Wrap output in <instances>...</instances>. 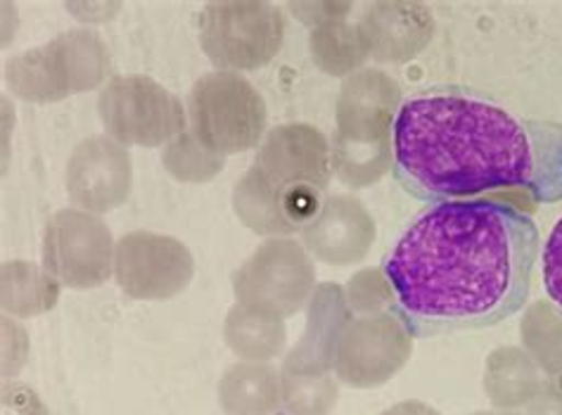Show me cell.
<instances>
[{"label":"cell","mask_w":562,"mask_h":415,"mask_svg":"<svg viewBox=\"0 0 562 415\" xmlns=\"http://www.w3.org/2000/svg\"><path fill=\"white\" fill-rule=\"evenodd\" d=\"M539 255V228L517 204H430L382 263L392 314L413 337L492 328L525 309Z\"/></svg>","instance_id":"cell-1"},{"label":"cell","mask_w":562,"mask_h":415,"mask_svg":"<svg viewBox=\"0 0 562 415\" xmlns=\"http://www.w3.org/2000/svg\"><path fill=\"white\" fill-rule=\"evenodd\" d=\"M396 183L420 202L522 192L562 200V124L525 119L465 86H430L398 105L392 133Z\"/></svg>","instance_id":"cell-2"},{"label":"cell","mask_w":562,"mask_h":415,"mask_svg":"<svg viewBox=\"0 0 562 415\" xmlns=\"http://www.w3.org/2000/svg\"><path fill=\"white\" fill-rule=\"evenodd\" d=\"M402 88L384 71L366 69L345 81L337 100L333 169L363 188L392 169V133Z\"/></svg>","instance_id":"cell-3"},{"label":"cell","mask_w":562,"mask_h":415,"mask_svg":"<svg viewBox=\"0 0 562 415\" xmlns=\"http://www.w3.org/2000/svg\"><path fill=\"white\" fill-rule=\"evenodd\" d=\"M190 133L221 157L259 145L269 122L261 93L235 71H212L188 96Z\"/></svg>","instance_id":"cell-4"},{"label":"cell","mask_w":562,"mask_h":415,"mask_svg":"<svg viewBox=\"0 0 562 415\" xmlns=\"http://www.w3.org/2000/svg\"><path fill=\"white\" fill-rule=\"evenodd\" d=\"M285 20L263 0H216L200 18V46L218 71H249L269 65L283 48Z\"/></svg>","instance_id":"cell-5"},{"label":"cell","mask_w":562,"mask_h":415,"mask_svg":"<svg viewBox=\"0 0 562 415\" xmlns=\"http://www.w3.org/2000/svg\"><path fill=\"white\" fill-rule=\"evenodd\" d=\"M110 69V55L91 32H69L5 67L10 88L29 102H55L95 88Z\"/></svg>","instance_id":"cell-6"},{"label":"cell","mask_w":562,"mask_h":415,"mask_svg":"<svg viewBox=\"0 0 562 415\" xmlns=\"http://www.w3.org/2000/svg\"><path fill=\"white\" fill-rule=\"evenodd\" d=\"M98 112L108 136L122 145L157 147L186 131L181 100L143 74L114 77L102 88Z\"/></svg>","instance_id":"cell-7"},{"label":"cell","mask_w":562,"mask_h":415,"mask_svg":"<svg viewBox=\"0 0 562 415\" xmlns=\"http://www.w3.org/2000/svg\"><path fill=\"white\" fill-rule=\"evenodd\" d=\"M316 273L302 245L269 240L233 273L238 304L271 318L294 316L314 292Z\"/></svg>","instance_id":"cell-8"},{"label":"cell","mask_w":562,"mask_h":415,"mask_svg":"<svg viewBox=\"0 0 562 415\" xmlns=\"http://www.w3.org/2000/svg\"><path fill=\"white\" fill-rule=\"evenodd\" d=\"M110 228L83 210L57 212L43 237V269L60 285L88 290L105 283L114 269Z\"/></svg>","instance_id":"cell-9"},{"label":"cell","mask_w":562,"mask_h":415,"mask_svg":"<svg viewBox=\"0 0 562 415\" xmlns=\"http://www.w3.org/2000/svg\"><path fill=\"white\" fill-rule=\"evenodd\" d=\"M192 273H195V261L190 249L176 237L136 231L116 243V283L133 300H171L188 288Z\"/></svg>","instance_id":"cell-10"},{"label":"cell","mask_w":562,"mask_h":415,"mask_svg":"<svg viewBox=\"0 0 562 415\" xmlns=\"http://www.w3.org/2000/svg\"><path fill=\"white\" fill-rule=\"evenodd\" d=\"M411 351L413 335L392 311L353 318L339 337L335 373L349 388H378L406 366Z\"/></svg>","instance_id":"cell-11"},{"label":"cell","mask_w":562,"mask_h":415,"mask_svg":"<svg viewBox=\"0 0 562 415\" xmlns=\"http://www.w3.org/2000/svg\"><path fill=\"white\" fill-rule=\"evenodd\" d=\"M67 192L83 212H112L131 192V155L110 136L77 145L67 165Z\"/></svg>","instance_id":"cell-12"},{"label":"cell","mask_w":562,"mask_h":415,"mask_svg":"<svg viewBox=\"0 0 562 415\" xmlns=\"http://www.w3.org/2000/svg\"><path fill=\"white\" fill-rule=\"evenodd\" d=\"M255 167L278 188L316 186L325 188L330 181L333 155L321 131L306 124H283L269 131L257 153Z\"/></svg>","instance_id":"cell-13"},{"label":"cell","mask_w":562,"mask_h":415,"mask_svg":"<svg viewBox=\"0 0 562 415\" xmlns=\"http://www.w3.org/2000/svg\"><path fill=\"white\" fill-rule=\"evenodd\" d=\"M375 224L363 204L349 195L325 200L321 214L302 231L304 247L325 263L347 266L368 255Z\"/></svg>","instance_id":"cell-14"},{"label":"cell","mask_w":562,"mask_h":415,"mask_svg":"<svg viewBox=\"0 0 562 415\" xmlns=\"http://www.w3.org/2000/svg\"><path fill=\"white\" fill-rule=\"evenodd\" d=\"M349 323V302L335 285H321L308 309V325L302 343L294 347L283 366V373L321 375L335 368L339 337Z\"/></svg>","instance_id":"cell-15"},{"label":"cell","mask_w":562,"mask_h":415,"mask_svg":"<svg viewBox=\"0 0 562 415\" xmlns=\"http://www.w3.org/2000/svg\"><path fill=\"white\" fill-rule=\"evenodd\" d=\"M359 26L375 59L404 63L408 57H416L430 41L432 20L427 10L416 3H380L371 8V14H366Z\"/></svg>","instance_id":"cell-16"},{"label":"cell","mask_w":562,"mask_h":415,"mask_svg":"<svg viewBox=\"0 0 562 415\" xmlns=\"http://www.w3.org/2000/svg\"><path fill=\"white\" fill-rule=\"evenodd\" d=\"M549 378L520 347H501L490 354L484 370V390L498 408L529 406L543 392Z\"/></svg>","instance_id":"cell-17"},{"label":"cell","mask_w":562,"mask_h":415,"mask_svg":"<svg viewBox=\"0 0 562 415\" xmlns=\"http://www.w3.org/2000/svg\"><path fill=\"white\" fill-rule=\"evenodd\" d=\"M283 373L266 361H240L218 382V404L226 415H273L280 406Z\"/></svg>","instance_id":"cell-18"},{"label":"cell","mask_w":562,"mask_h":415,"mask_svg":"<svg viewBox=\"0 0 562 415\" xmlns=\"http://www.w3.org/2000/svg\"><path fill=\"white\" fill-rule=\"evenodd\" d=\"M226 345L245 361H269L288 345L285 323L235 304L224 323Z\"/></svg>","instance_id":"cell-19"},{"label":"cell","mask_w":562,"mask_h":415,"mask_svg":"<svg viewBox=\"0 0 562 415\" xmlns=\"http://www.w3.org/2000/svg\"><path fill=\"white\" fill-rule=\"evenodd\" d=\"M233 206L243 224L259 235L294 233L280 214V190L259 167H251L235 186Z\"/></svg>","instance_id":"cell-20"},{"label":"cell","mask_w":562,"mask_h":415,"mask_svg":"<svg viewBox=\"0 0 562 415\" xmlns=\"http://www.w3.org/2000/svg\"><path fill=\"white\" fill-rule=\"evenodd\" d=\"M525 351L537 361L543 375L562 388V314L551 302L527 309L520 325Z\"/></svg>","instance_id":"cell-21"},{"label":"cell","mask_w":562,"mask_h":415,"mask_svg":"<svg viewBox=\"0 0 562 415\" xmlns=\"http://www.w3.org/2000/svg\"><path fill=\"white\" fill-rule=\"evenodd\" d=\"M57 280L48 273L43 276L34 266L24 261H12L3 269V309L14 316H36L55 306Z\"/></svg>","instance_id":"cell-22"},{"label":"cell","mask_w":562,"mask_h":415,"mask_svg":"<svg viewBox=\"0 0 562 415\" xmlns=\"http://www.w3.org/2000/svg\"><path fill=\"white\" fill-rule=\"evenodd\" d=\"M312 53L316 65L330 74H345L361 65L368 57V43L361 26H349L335 22L330 26H321L312 36Z\"/></svg>","instance_id":"cell-23"},{"label":"cell","mask_w":562,"mask_h":415,"mask_svg":"<svg viewBox=\"0 0 562 415\" xmlns=\"http://www.w3.org/2000/svg\"><path fill=\"white\" fill-rule=\"evenodd\" d=\"M337 396V382L328 373H283L280 378V406L288 415H328Z\"/></svg>","instance_id":"cell-24"},{"label":"cell","mask_w":562,"mask_h":415,"mask_svg":"<svg viewBox=\"0 0 562 415\" xmlns=\"http://www.w3.org/2000/svg\"><path fill=\"white\" fill-rule=\"evenodd\" d=\"M165 167L179 181H210L224 169V157L206 150V147L183 131L179 138H173L165 153Z\"/></svg>","instance_id":"cell-25"},{"label":"cell","mask_w":562,"mask_h":415,"mask_svg":"<svg viewBox=\"0 0 562 415\" xmlns=\"http://www.w3.org/2000/svg\"><path fill=\"white\" fill-rule=\"evenodd\" d=\"M541 269L543 290L549 294L551 304L562 314V218L553 226L549 240L543 243Z\"/></svg>","instance_id":"cell-26"},{"label":"cell","mask_w":562,"mask_h":415,"mask_svg":"<svg viewBox=\"0 0 562 415\" xmlns=\"http://www.w3.org/2000/svg\"><path fill=\"white\" fill-rule=\"evenodd\" d=\"M529 415H562V388L555 382H546L543 392L529 404Z\"/></svg>","instance_id":"cell-27"},{"label":"cell","mask_w":562,"mask_h":415,"mask_svg":"<svg viewBox=\"0 0 562 415\" xmlns=\"http://www.w3.org/2000/svg\"><path fill=\"white\" fill-rule=\"evenodd\" d=\"M5 404H10L20 415H34L32 406L36 404V399H34L32 392H26V390H12V392L8 390L5 392Z\"/></svg>","instance_id":"cell-28"},{"label":"cell","mask_w":562,"mask_h":415,"mask_svg":"<svg viewBox=\"0 0 562 415\" xmlns=\"http://www.w3.org/2000/svg\"><path fill=\"white\" fill-rule=\"evenodd\" d=\"M382 415H439V411H435L432 406H427L423 402H402L387 408Z\"/></svg>","instance_id":"cell-29"},{"label":"cell","mask_w":562,"mask_h":415,"mask_svg":"<svg viewBox=\"0 0 562 415\" xmlns=\"http://www.w3.org/2000/svg\"><path fill=\"white\" fill-rule=\"evenodd\" d=\"M472 415H517V413H513V411H492V413H472Z\"/></svg>","instance_id":"cell-30"},{"label":"cell","mask_w":562,"mask_h":415,"mask_svg":"<svg viewBox=\"0 0 562 415\" xmlns=\"http://www.w3.org/2000/svg\"><path fill=\"white\" fill-rule=\"evenodd\" d=\"M278 415H288V413H278Z\"/></svg>","instance_id":"cell-31"}]
</instances>
